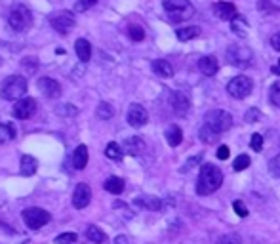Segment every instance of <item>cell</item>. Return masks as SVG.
I'll use <instances>...</instances> for the list:
<instances>
[{
	"label": "cell",
	"mask_w": 280,
	"mask_h": 244,
	"mask_svg": "<svg viewBox=\"0 0 280 244\" xmlns=\"http://www.w3.org/2000/svg\"><path fill=\"white\" fill-rule=\"evenodd\" d=\"M223 183V172L219 168H215L214 164H204L200 166V174H198L197 181V193L200 196H206L215 193L221 187Z\"/></svg>",
	"instance_id": "obj_1"
},
{
	"label": "cell",
	"mask_w": 280,
	"mask_h": 244,
	"mask_svg": "<svg viewBox=\"0 0 280 244\" xmlns=\"http://www.w3.org/2000/svg\"><path fill=\"white\" fill-rule=\"evenodd\" d=\"M27 94V78L19 76V74H12L6 80L2 82V88H0V96L6 101L12 99H23V96Z\"/></svg>",
	"instance_id": "obj_2"
},
{
	"label": "cell",
	"mask_w": 280,
	"mask_h": 244,
	"mask_svg": "<svg viewBox=\"0 0 280 244\" xmlns=\"http://www.w3.org/2000/svg\"><path fill=\"white\" fill-rule=\"evenodd\" d=\"M162 6L168 12L172 21H185L195 16V6L189 0H162Z\"/></svg>",
	"instance_id": "obj_3"
},
{
	"label": "cell",
	"mask_w": 280,
	"mask_h": 244,
	"mask_svg": "<svg viewBox=\"0 0 280 244\" xmlns=\"http://www.w3.org/2000/svg\"><path fill=\"white\" fill-rule=\"evenodd\" d=\"M8 25L16 31V33L27 31V29L33 25V14H31V10L27 8V6H23V4L14 6L8 16Z\"/></svg>",
	"instance_id": "obj_4"
},
{
	"label": "cell",
	"mask_w": 280,
	"mask_h": 244,
	"mask_svg": "<svg viewBox=\"0 0 280 244\" xmlns=\"http://www.w3.org/2000/svg\"><path fill=\"white\" fill-rule=\"evenodd\" d=\"M204 126L210 128L214 134L227 132L232 126V114L227 113V111H221V109H214L204 116Z\"/></svg>",
	"instance_id": "obj_5"
},
{
	"label": "cell",
	"mask_w": 280,
	"mask_h": 244,
	"mask_svg": "<svg viewBox=\"0 0 280 244\" xmlns=\"http://www.w3.org/2000/svg\"><path fill=\"white\" fill-rule=\"evenodd\" d=\"M225 57H227V61H229L232 67H237V69H246V67H250V63H252L254 54H252V50L248 48V46L232 44V46L227 48Z\"/></svg>",
	"instance_id": "obj_6"
},
{
	"label": "cell",
	"mask_w": 280,
	"mask_h": 244,
	"mask_svg": "<svg viewBox=\"0 0 280 244\" xmlns=\"http://www.w3.org/2000/svg\"><path fill=\"white\" fill-rule=\"evenodd\" d=\"M50 220H52V216H50L46 210H42V208L31 206V208L23 210V221L29 229H34V231H36V229L44 227L46 223H50Z\"/></svg>",
	"instance_id": "obj_7"
},
{
	"label": "cell",
	"mask_w": 280,
	"mask_h": 244,
	"mask_svg": "<svg viewBox=\"0 0 280 244\" xmlns=\"http://www.w3.org/2000/svg\"><path fill=\"white\" fill-rule=\"evenodd\" d=\"M252 90H254V80H252L250 76H235V78L227 84L229 96H232V98H237V99L248 98V96L252 94Z\"/></svg>",
	"instance_id": "obj_8"
},
{
	"label": "cell",
	"mask_w": 280,
	"mask_h": 244,
	"mask_svg": "<svg viewBox=\"0 0 280 244\" xmlns=\"http://www.w3.org/2000/svg\"><path fill=\"white\" fill-rule=\"evenodd\" d=\"M74 14L73 12H69V10H61L58 14H54V16L50 17V25L61 34H67L71 29L74 27Z\"/></svg>",
	"instance_id": "obj_9"
},
{
	"label": "cell",
	"mask_w": 280,
	"mask_h": 244,
	"mask_svg": "<svg viewBox=\"0 0 280 244\" xmlns=\"http://www.w3.org/2000/svg\"><path fill=\"white\" fill-rule=\"evenodd\" d=\"M126 120H128V124L133 126V128H141V126H145L149 120L147 109H145L143 105H139V103H132L130 109H128V114H126Z\"/></svg>",
	"instance_id": "obj_10"
},
{
	"label": "cell",
	"mask_w": 280,
	"mask_h": 244,
	"mask_svg": "<svg viewBox=\"0 0 280 244\" xmlns=\"http://www.w3.org/2000/svg\"><path fill=\"white\" fill-rule=\"evenodd\" d=\"M34 111H36V101H34L33 98L19 99V101H16L14 109H12L14 116L19 118V120H27V118H31V116L34 114Z\"/></svg>",
	"instance_id": "obj_11"
},
{
	"label": "cell",
	"mask_w": 280,
	"mask_h": 244,
	"mask_svg": "<svg viewBox=\"0 0 280 244\" xmlns=\"http://www.w3.org/2000/svg\"><path fill=\"white\" fill-rule=\"evenodd\" d=\"M91 200V189L88 183H78L73 193V206L76 210H82L86 208Z\"/></svg>",
	"instance_id": "obj_12"
},
{
	"label": "cell",
	"mask_w": 280,
	"mask_h": 244,
	"mask_svg": "<svg viewBox=\"0 0 280 244\" xmlns=\"http://www.w3.org/2000/svg\"><path fill=\"white\" fill-rule=\"evenodd\" d=\"M36 86H38V90H40L42 94H44L46 98H50V99H56V98H59V96H61V86H59V82L54 80V78L42 76V78H38Z\"/></svg>",
	"instance_id": "obj_13"
},
{
	"label": "cell",
	"mask_w": 280,
	"mask_h": 244,
	"mask_svg": "<svg viewBox=\"0 0 280 244\" xmlns=\"http://www.w3.org/2000/svg\"><path fill=\"white\" fill-rule=\"evenodd\" d=\"M172 107H173V113L177 116H185L189 113V107H191V101L187 98V94L183 92H173L172 96Z\"/></svg>",
	"instance_id": "obj_14"
},
{
	"label": "cell",
	"mask_w": 280,
	"mask_h": 244,
	"mask_svg": "<svg viewBox=\"0 0 280 244\" xmlns=\"http://www.w3.org/2000/svg\"><path fill=\"white\" fill-rule=\"evenodd\" d=\"M214 14L223 21H232L237 17V8L231 2H217L214 4Z\"/></svg>",
	"instance_id": "obj_15"
},
{
	"label": "cell",
	"mask_w": 280,
	"mask_h": 244,
	"mask_svg": "<svg viewBox=\"0 0 280 244\" xmlns=\"http://www.w3.org/2000/svg\"><path fill=\"white\" fill-rule=\"evenodd\" d=\"M124 153L126 155H132V156H135V155H139L141 151L145 149V141L141 138H137V136H132V138H126V141H124Z\"/></svg>",
	"instance_id": "obj_16"
},
{
	"label": "cell",
	"mask_w": 280,
	"mask_h": 244,
	"mask_svg": "<svg viewBox=\"0 0 280 244\" xmlns=\"http://www.w3.org/2000/svg\"><path fill=\"white\" fill-rule=\"evenodd\" d=\"M198 69L206 76H214L219 71V63H217V59L214 56H204L200 57V61H198Z\"/></svg>",
	"instance_id": "obj_17"
},
{
	"label": "cell",
	"mask_w": 280,
	"mask_h": 244,
	"mask_svg": "<svg viewBox=\"0 0 280 244\" xmlns=\"http://www.w3.org/2000/svg\"><path fill=\"white\" fill-rule=\"evenodd\" d=\"M36 168H38V162L36 158L31 155H23L21 156V164H19V174L29 178V176H34L36 174Z\"/></svg>",
	"instance_id": "obj_18"
},
{
	"label": "cell",
	"mask_w": 280,
	"mask_h": 244,
	"mask_svg": "<svg viewBox=\"0 0 280 244\" xmlns=\"http://www.w3.org/2000/svg\"><path fill=\"white\" fill-rule=\"evenodd\" d=\"M135 206L145 208V210L157 212V210H160V208H162V200H160V198H157V196L143 195V196H137V198H135Z\"/></svg>",
	"instance_id": "obj_19"
},
{
	"label": "cell",
	"mask_w": 280,
	"mask_h": 244,
	"mask_svg": "<svg viewBox=\"0 0 280 244\" xmlns=\"http://www.w3.org/2000/svg\"><path fill=\"white\" fill-rule=\"evenodd\" d=\"M86 164H88V147L78 145L73 153V166L76 170H84Z\"/></svg>",
	"instance_id": "obj_20"
},
{
	"label": "cell",
	"mask_w": 280,
	"mask_h": 244,
	"mask_svg": "<svg viewBox=\"0 0 280 244\" xmlns=\"http://www.w3.org/2000/svg\"><path fill=\"white\" fill-rule=\"evenodd\" d=\"M74 50H76V56H78V59H80L82 63H88V61H90L91 46L86 38H78V40L74 42Z\"/></svg>",
	"instance_id": "obj_21"
},
{
	"label": "cell",
	"mask_w": 280,
	"mask_h": 244,
	"mask_svg": "<svg viewBox=\"0 0 280 244\" xmlns=\"http://www.w3.org/2000/svg\"><path fill=\"white\" fill-rule=\"evenodd\" d=\"M231 31L239 38H246L248 36V19L244 16H237L231 21Z\"/></svg>",
	"instance_id": "obj_22"
},
{
	"label": "cell",
	"mask_w": 280,
	"mask_h": 244,
	"mask_svg": "<svg viewBox=\"0 0 280 244\" xmlns=\"http://www.w3.org/2000/svg\"><path fill=\"white\" fill-rule=\"evenodd\" d=\"M151 67H153V71L157 73V76H162V78H170V76H173L172 65H170L166 59H155Z\"/></svg>",
	"instance_id": "obj_23"
},
{
	"label": "cell",
	"mask_w": 280,
	"mask_h": 244,
	"mask_svg": "<svg viewBox=\"0 0 280 244\" xmlns=\"http://www.w3.org/2000/svg\"><path fill=\"white\" fill-rule=\"evenodd\" d=\"M166 141H168V145L170 147H177L179 143L183 141V132L179 126H168L166 128Z\"/></svg>",
	"instance_id": "obj_24"
},
{
	"label": "cell",
	"mask_w": 280,
	"mask_h": 244,
	"mask_svg": "<svg viewBox=\"0 0 280 244\" xmlns=\"http://www.w3.org/2000/svg\"><path fill=\"white\" fill-rule=\"evenodd\" d=\"M103 187H105V191L111 193V195H120L124 191V179L116 178V176H111V178H107V181L103 183Z\"/></svg>",
	"instance_id": "obj_25"
},
{
	"label": "cell",
	"mask_w": 280,
	"mask_h": 244,
	"mask_svg": "<svg viewBox=\"0 0 280 244\" xmlns=\"http://www.w3.org/2000/svg\"><path fill=\"white\" fill-rule=\"evenodd\" d=\"M84 235H86V238L94 244H103L105 240H107V235L103 233V229L96 227V225H88V229H86Z\"/></svg>",
	"instance_id": "obj_26"
},
{
	"label": "cell",
	"mask_w": 280,
	"mask_h": 244,
	"mask_svg": "<svg viewBox=\"0 0 280 244\" xmlns=\"http://www.w3.org/2000/svg\"><path fill=\"white\" fill-rule=\"evenodd\" d=\"M200 36V27L197 25H191V27H181L177 29V38L181 42H187V40H193V38H198Z\"/></svg>",
	"instance_id": "obj_27"
},
{
	"label": "cell",
	"mask_w": 280,
	"mask_h": 244,
	"mask_svg": "<svg viewBox=\"0 0 280 244\" xmlns=\"http://www.w3.org/2000/svg\"><path fill=\"white\" fill-rule=\"evenodd\" d=\"M105 155H107V158H111V160H122L124 149L118 145V143L111 141L107 145V149H105Z\"/></svg>",
	"instance_id": "obj_28"
},
{
	"label": "cell",
	"mask_w": 280,
	"mask_h": 244,
	"mask_svg": "<svg viewBox=\"0 0 280 244\" xmlns=\"http://www.w3.org/2000/svg\"><path fill=\"white\" fill-rule=\"evenodd\" d=\"M16 139V126L12 122H4L0 124V141H10Z\"/></svg>",
	"instance_id": "obj_29"
},
{
	"label": "cell",
	"mask_w": 280,
	"mask_h": 244,
	"mask_svg": "<svg viewBox=\"0 0 280 244\" xmlns=\"http://www.w3.org/2000/svg\"><path fill=\"white\" fill-rule=\"evenodd\" d=\"M96 114H98V118L101 120H109V118H113V114H115V109L109 105V103H99L98 109H96Z\"/></svg>",
	"instance_id": "obj_30"
},
{
	"label": "cell",
	"mask_w": 280,
	"mask_h": 244,
	"mask_svg": "<svg viewBox=\"0 0 280 244\" xmlns=\"http://www.w3.org/2000/svg\"><path fill=\"white\" fill-rule=\"evenodd\" d=\"M257 8L261 12H280V0H259Z\"/></svg>",
	"instance_id": "obj_31"
},
{
	"label": "cell",
	"mask_w": 280,
	"mask_h": 244,
	"mask_svg": "<svg viewBox=\"0 0 280 244\" xmlns=\"http://www.w3.org/2000/svg\"><path fill=\"white\" fill-rule=\"evenodd\" d=\"M198 138H200V141H204V143H214L215 138H217V134H214L210 128H206V126L202 124V128L198 130Z\"/></svg>",
	"instance_id": "obj_32"
},
{
	"label": "cell",
	"mask_w": 280,
	"mask_h": 244,
	"mask_svg": "<svg viewBox=\"0 0 280 244\" xmlns=\"http://www.w3.org/2000/svg\"><path fill=\"white\" fill-rule=\"evenodd\" d=\"M96 4H98V0H76L74 12H76V14H82V12H88L90 8H94Z\"/></svg>",
	"instance_id": "obj_33"
},
{
	"label": "cell",
	"mask_w": 280,
	"mask_h": 244,
	"mask_svg": "<svg viewBox=\"0 0 280 244\" xmlns=\"http://www.w3.org/2000/svg\"><path fill=\"white\" fill-rule=\"evenodd\" d=\"M250 156L248 155H239L237 158H235V162H232V168L237 172H242V170H246L248 166H250Z\"/></svg>",
	"instance_id": "obj_34"
},
{
	"label": "cell",
	"mask_w": 280,
	"mask_h": 244,
	"mask_svg": "<svg viewBox=\"0 0 280 244\" xmlns=\"http://www.w3.org/2000/svg\"><path fill=\"white\" fill-rule=\"evenodd\" d=\"M128 34H130V38L135 42H141L145 38V31H143V27H139V25H132V27L128 29Z\"/></svg>",
	"instance_id": "obj_35"
},
{
	"label": "cell",
	"mask_w": 280,
	"mask_h": 244,
	"mask_svg": "<svg viewBox=\"0 0 280 244\" xmlns=\"http://www.w3.org/2000/svg\"><path fill=\"white\" fill-rule=\"evenodd\" d=\"M269 98H271L272 105L280 109V82H274V84L271 86V94H269Z\"/></svg>",
	"instance_id": "obj_36"
},
{
	"label": "cell",
	"mask_w": 280,
	"mask_h": 244,
	"mask_svg": "<svg viewBox=\"0 0 280 244\" xmlns=\"http://www.w3.org/2000/svg\"><path fill=\"white\" fill-rule=\"evenodd\" d=\"M269 174H271L272 178H280V155L271 158V162H269Z\"/></svg>",
	"instance_id": "obj_37"
},
{
	"label": "cell",
	"mask_w": 280,
	"mask_h": 244,
	"mask_svg": "<svg viewBox=\"0 0 280 244\" xmlns=\"http://www.w3.org/2000/svg\"><path fill=\"white\" fill-rule=\"evenodd\" d=\"M217 244H242V238H240L239 233H229V235L221 236Z\"/></svg>",
	"instance_id": "obj_38"
},
{
	"label": "cell",
	"mask_w": 280,
	"mask_h": 244,
	"mask_svg": "<svg viewBox=\"0 0 280 244\" xmlns=\"http://www.w3.org/2000/svg\"><path fill=\"white\" fill-rule=\"evenodd\" d=\"M76 233H63V235L56 236V244H74L76 242Z\"/></svg>",
	"instance_id": "obj_39"
},
{
	"label": "cell",
	"mask_w": 280,
	"mask_h": 244,
	"mask_svg": "<svg viewBox=\"0 0 280 244\" xmlns=\"http://www.w3.org/2000/svg\"><path fill=\"white\" fill-rule=\"evenodd\" d=\"M259 118H261V111H259L257 107H252V109H248V113L244 114V120L250 122V124L257 122Z\"/></svg>",
	"instance_id": "obj_40"
},
{
	"label": "cell",
	"mask_w": 280,
	"mask_h": 244,
	"mask_svg": "<svg viewBox=\"0 0 280 244\" xmlns=\"http://www.w3.org/2000/svg\"><path fill=\"white\" fill-rule=\"evenodd\" d=\"M250 145H252L254 151H261L263 149V136L261 134H254L252 139H250Z\"/></svg>",
	"instance_id": "obj_41"
},
{
	"label": "cell",
	"mask_w": 280,
	"mask_h": 244,
	"mask_svg": "<svg viewBox=\"0 0 280 244\" xmlns=\"http://www.w3.org/2000/svg\"><path fill=\"white\" fill-rule=\"evenodd\" d=\"M59 114H63V116H74L76 114V107L74 105H69V103H65V105H61L58 109Z\"/></svg>",
	"instance_id": "obj_42"
},
{
	"label": "cell",
	"mask_w": 280,
	"mask_h": 244,
	"mask_svg": "<svg viewBox=\"0 0 280 244\" xmlns=\"http://www.w3.org/2000/svg\"><path fill=\"white\" fill-rule=\"evenodd\" d=\"M202 162V155H197V156H193V158H189L187 162L183 164V168H181V172H189L193 166H197V164H200Z\"/></svg>",
	"instance_id": "obj_43"
},
{
	"label": "cell",
	"mask_w": 280,
	"mask_h": 244,
	"mask_svg": "<svg viewBox=\"0 0 280 244\" xmlns=\"http://www.w3.org/2000/svg\"><path fill=\"white\" fill-rule=\"evenodd\" d=\"M232 208H235V212L239 214L240 218H246L248 216V208L242 204V200H235V202H232Z\"/></svg>",
	"instance_id": "obj_44"
},
{
	"label": "cell",
	"mask_w": 280,
	"mask_h": 244,
	"mask_svg": "<svg viewBox=\"0 0 280 244\" xmlns=\"http://www.w3.org/2000/svg\"><path fill=\"white\" fill-rule=\"evenodd\" d=\"M215 155H217L219 160H227V158H229V147L227 145L217 147V153H215Z\"/></svg>",
	"instance_id": "obj_45"
},
{
	"label": "cell",
	"mask_w": 280,
	"mask_h": 244,
	"mask_svg": "<svg viewBox=\"0 0 280 244\" xmlns=\"http://www.w3.org/2000/svg\"><path fill=\"white\" fill-rule=\"evenodd\" d=\"M271 46L276 50V52H280V31L276 34H272V36H271Z\"/></svg>",
	"instance_id": "obj_46"
},
{
	"label": "cell",
	"mask_w": 280,
	"mask_h": 244,
	"mask_svg": "<svg viewBox=\"0 0 280 244\" xmlns=\"http://www.w3.org/2000/svg\"><path fill=\"white\" fill-rule=\"evenodd\" d=\"M113 244H132V240H130L126 235H118L115 240H113Z\"/></svg>",
	"instance_id": "obj_47"
},
{
	"label": "cell",
	"mask_w": 280,
	"mask_h": 244,
	"mask_svg": "<svg viewBox=\"0 0 280 244\" xmlns=\"http://www.w3.org/2000/svg\"><path fill=\"white\" fill-rule=\"evenodd\" d=\"M271 71H272V74H278L280 76V59H278V63H276V65L271 67Z\"/></svg>",
	"instance_id": "obj_48"
}]
</instances>
